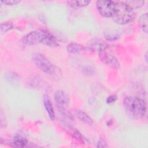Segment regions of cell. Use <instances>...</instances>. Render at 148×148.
I'll return each mask as SVG.
<instances>
[{"mask_svg": "<svg viewBox=\"0 0 148 148\" xmlns=\"http://www.w3.org/2000/svg\"><path fill=\"white\" fill-rule=\"evenodd\" d=\"M117 99V97L116 95H110L108 97L106 98V103H112L114 102Z\"/></svg>", "mask_w": 148, "mask_h": 148, "instance_id": "cell-23", "label": "cell"}, {"mask_svg": "<svg viewBox=\"0 0 148 148\" xmlns=\"http://www.w3.org/2000/svg\"><path fill=\"white\" fill-rule=\"evenodd\" d=\"M97 146L98 147H108V145L105 139L102 136H101L98 141Z\"/></svg>", "mask_w": 148, "mask_h": 148, "instance_id": "cell-21", "label": "cell"}, {"mask_svg": "<svg viewBox=\"0 0 148 148\" xmlns=\"http://www.w3.org/2000/svg\"><path fill=\"white\" fill-rule=\"evenodd\" d=\"M138 25L143 32L147 34L148 32L147 27V13H143L139 18Z\"/></svg>", "mask_w": 148, "mask_h": 148, "instance_id": "cell-13", "label": "cell"}, {"mask_svg": "<svg viewBox=\"0 0 148 148\" xmlns=\"http://www.w3.org/2000/svg\"><path fill=\"white\" fill-rule=\"evenodd\" d=\"M21 1L18 0H5V1H1V2L5 4V5L8 6H12L15 5L19 3Z\"/></svg>", "mask_w": 148, "mask_h": 148, "instance_id": "cell-22", "label": "cell"}, {"mask_svg": "<svg viewBox=\"0 0 148 148\" xmlns=\"http://www.w3.org/2000/svg\"><path fill=\"white\" fill-rule=\"evenodd\" d=\"M48 31L43 29H37L32 31L26 35L23 39V42L27 45H35L43 42Z\"/></svg>", "mask_w": 148, "mask_h": 148, "instance_id": "cell-4", "label": "cell"}, {"mask_svg": "<svg viewBox=\"0 0 148 148\" xmlns=\"http://www.w3.org/2000/svg\"><path fill=\"white\" fill-rule=\"evenodd\" d=\"M43 102L45 109L47 112L48 116L51 120H54L55 119V112L51 103V101L48 95L45 94L43 97Z\"/></svg>", "mask_w": 148, "mask_h": 148, "instance_id": "cell-8", "label": "cell"}, {"mask_svg": "<svg viewBox=\"0 0 148 148\" xmlns=\"http://www.w3.org/2000/svg\"><path fill=\"white\" fill-rule=\"evenodd\" d=\"M67 3L73 8H83L87 6L90 3V1H68Z\"/></svg>", "mask_w": 148, "mask_h": 148, "instance_id": "cell-15", "label": "cell"}, {"mask_svg": "<svg viewBox=\"0 0 148 148\" xmlns=\"http://www.w3.org/2000/svg\"><path fill=\"white\" fill-rule=\"evenodd\" d=\"M66 50L68 51L73 54H79L83 52L84 50V47L82 45L75 43L71 42L67 45Z\"/></svg>", "mask_w": 148, "mask_h": 148, "instance_id": "cell-10", "label": "cell"}, {"mask_svg": "<svg viewBox=\"0 0 148 148\" xmlns=\"http://www.w3.org/2000/svg\"><path fill=\"white\" fill-rule=\"evenodd\" d=\"M42 43L51 47H56L59 46L58 42L56 38L50 32H48L47 34Z\"/></svg>", "mask_w": 148, "mask_h": 148, "instance_id": "cell-11", "label": "cell"}, {"mask_svg": "<svg viewBox=\"0 0 148 148\" xmlns=\"http://www.w3.org/2000/svg\"><path fill=\"white\" fill-rule=\"evenodd\" d=\"M5 78L8 82L13 84H18L20 80L19 76L14 72H9L8 73H6L5 75Z\"/></svg>", "mask_w": 148, "mask_h": 148, "instance_id": "cell-16", "label": "cell"}, {"mask_svg": "<svg viewBox=\"0 0 148 148\" xmlns=\"http://www.w3.org/2000/svg\"><path fill=\"white\" fill-rule=\"evenodd\" d=\"M116 7L113 20L117 24L124 25L131 22L134 17V10L130 8L124 1H115Z\"/></svg>", "mask_w": 148, "mask_h": 148, "instance_id": "cell-3", "label": "cell"}, {"mask_svg": "<svg viewBox=\"0 0 148 148\" xmlns=\"http://www.w3.org/2000/svg\"><path fill=\"white\" fill-rule=\"evenodd\" d=\"M11 144L16 147H23L28 144V140L23 136H16L13 138Z\"/></svg>", "mask_w": 148, "mask_h": 148, "instance_id": "cell-14", "label": "cell"}, {"mask_svg": "<svg viewBox=\"0 0 148 148\" xmlns=\"http://www.w3.org/2000/svg\"><path fill=\"white\" fill-rule=\"evenodd\" d=\"M124 2L133 10L140 8L142 6H143L145 3L144 1H124Z\"/></svg>", "mask_w": 148, "mask_h": 148, "instance_id": "cell-18", "label": "cell"}, {"mask_svg": "<svg viewBox=\"0 0 148 148\" xmlns=\"http://www.w3.org/2000/svg\"><path fill=\"white\" fill-rule=\"evenodd\" d=\"M123 105L126 114L131 119H140L146 113V103L139 97L127 96L123 99Z\"/></svg>", "mask_w": 148, "mask_h": 148, "instance_id": "cell-1", "label": "cell"}, {"mask_svg": "<svg viewBox=\"0 0 148 148\" xmlns=\"http://www.w3.org/2000/svg\"><path fill=\"white\" fill-rule=\"evenodd\" d=\"M13 28V25L12 23L9 22H5L2 23L1 24L0 29L2 32H6L10 31Z\"/></svg>", "mask_w": 148, "mask_h": 148, "instance_id": "cell-20", "label": "cell"}, {"mask_svg": "<svg viewBox=\"0 0 148 148\" xmlns=\"http://www.w3.org/2000/svg\"><path fill=\"white\" fill-rule=\"evenodd\" d=\"M98 53L100 61L106 65L116 69L120 68V62L118 59L113 54L106 51V50L99 51Z\"/></svg>", "mask_w": 148, "mask_h": 148, "instance_id": "cell-7", "label": "cell"}, {"mask_svg": "<svg viewBox=\"0 0 148 148\" xmlns=\"http://www.w3.org/2000/svg\"><path fill=\"white\" fill-rule=\"evenodd\" d=\"M32 60L35 65L42 72L55 78H61L62 76L61 69L53 64L42 54L39 53L32 54Z\"/></svg>", "mask_w": 148, "mask_h": 148, "instance_id": "cell-2", "label": "cell"}, {"mask_svg": "<svg viewBox=\"0 0 148 148\" xmlns=\"http://www.w3.org/2000/svg\"><path fill=\"white\" fill-rule=\"evenodd\" d=\"M108 47L107 43H105L103 41L97 39L93 40L90 46V48L93 50H97L98 51L102 50H106Z\"/></svg>", "mask_w": 148, "mask_h": 148, "instance_id": "cell-12", "label": "cell"}, {"mask_svg": "<svg viewBox=\"0 0 148 148\" xmlns=\"http://www.w3.org/2000/svg\"><path fill=\"white\" fill-rule=\"evenodd\" d=\"M104 36L106 40H110V41H113L118 39L120 38V35L118 32L114 31H107L104 33Z\"/></svg>", "mask_w": 148, "mask_h": 148, "instance_id": "cell-17", "label": "cell"}, {"mask_svg": "<svg viewBox=\"0 0 148 148\" xmlns=\"http://www.w3.org/2000/svg\"><path fill=\"white\" fill-rule=\"evenodd\" d=\"M75 115L83 123H85L88 125H92L93 124V120L87 114L86 112L82 110H75Z\"/></svg>", "mask_w": 148, "mask_h": 148, "instance_id": "cell-9", "label": "cell"}, {"mask_svg": "<svg viewBox=\"0 0 148 148\" xmlns=\"http://www.w3.org/2000/svg\"><path fill=\"white\" fill-rule=\"evenodd\" d=\"M144 59L145 62L147 63V52H146L145 55H144Z\"/></svg>", "mask_w": 148, "mask_h": 148, "instance_id": "cell-24", "label": "cell"}, {"mask_svg": "<svg viewBox=\"0 0 148 148\" xmlns=\"http://www.w3.org/2000/svg\"><path fill=\"white\" fill-rule=\"evenodd\" d=\"M71 135L73 136V138H75L77 140L81 142H84L85 139H84V137L82 136V135L80 133L79 131H78L76 129L72 128L71 130Z\"/></svg>", "mask_w": 148, "mask_h": 148, "instance_id": "cell-19", "label": "cell"}, {"mask_svg": "<svg viewBox=\"0 0 148 148\" xmlns=\"http://www.w3.org/2000/svg\"><path fill=\"white\" fill-rule=\"evenodd\" d=\"M97 9L101 15L105 17H112L116 7L115 1L99 0L96 1Z\"/></svg>", "mask_w": 148, "mask_h": 148, "instance_id": "cell-6", "label": "cell"}, {"mask_svg": "<svg viewBox=\"0 0 148 148\" xmlns=\"http://www.w3.org/2000/svg\"><path fill=\"white\" fill-rule=\"evenodd\" d=\"M54 98L59 112L62 115L68 116V115L66 109L69 99L67 94L62 90H58L54 94Z\"/></svg>", "mask_w": 148, "mask_h": 148, "instance_id": "cell-5", "label": "cell"}]
</instances>
